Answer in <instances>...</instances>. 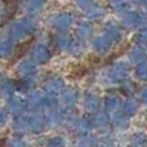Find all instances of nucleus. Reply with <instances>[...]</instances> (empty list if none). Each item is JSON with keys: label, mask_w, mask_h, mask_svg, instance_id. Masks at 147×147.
<instances>
[{"label": "nucleus", "mask_w": 147, "mask_h": 147, "mask_svg": "<svg viewBox=\"0 0 147 147\" xmlns=\"http://www.w3.org/2000/svg\"><path fill=\"white\" fill-rule=\"evenodd\" d=\"M5 4V8H7V16H5V20L3 23L10 21L13 17L16 16L18 10V5H20V0H3Z\"/></svg>", "instance_id": "obj_3"}, {"label": "nucleus", "mask_w": 147, "mask_h": 147, "mask_svg": "<svg viewBox=\"0 0 147 147\" xmlns=\"http://www.w3.org/2000/svg\"><path fill=\"white\" fill-rule=\"evenodd\" d=\"M34 41H35V39H34V38H30V39H27L26 41L21 43L20 45L16 47L14 53H13V57H12V63H14V62L20 61V59H22L23 57L26 56V53H27L28 49L31 48V45L34 44Z\"/></svg>", "instance_id": "obj_1"}, {"label": "nucleus", "mask_w": 147, "mask_h": 147, "mask_svg": "<svg viewBox=\"0 0 147 147\" xmlns=\"http://www.w3.org/2000/svg\"><path fill=\"white\" fill-rule=\"evenodd\" d=\"M92 69H93V67H92L88 62H86V63H79V65H76V66H74V69H71L70 78L75 79V80L76 79H81L90 71Z\"/></svg>", "instance_id": "obj_2"}, {"label": "nucleus", "mask_w": 147, "mask_h": 147, "mask_svg": "<svg viewBox=\"0 0 147 147\" xmlns=\"http://www.w3.org/2000/svg\"><path fill=\"white\" fill-rule=\"evenodd\" d=\"M5 143H7V140L5 138H0V147H5Z\"/></svg>", "instance_id": "obj_4"}]
</instances>
